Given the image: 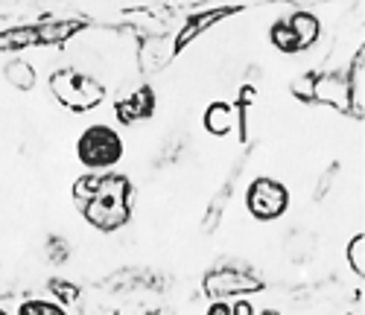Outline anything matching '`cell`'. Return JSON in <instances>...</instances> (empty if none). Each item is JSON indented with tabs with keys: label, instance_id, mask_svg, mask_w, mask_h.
I'll return each mask as SVG.
<instances>
[{
	"label": "cell",
	"instance_id": "6da1fadb",
	"mask_svg": "<svg viewBox=\"0 0 365 315\" xmlns=\"http://www.w3.org/2000/svg\"><path fill=\"white\" fill-rule=\"evenodd\" d=\"M71 199L91 228L111 234L129 225L135 210V184L123 172H85L73 181Z\"/></svg>",
	"mask_w": 365,
	"mask_h": 315
},
{
	"label": "cell",
	"instance_id": "7a4b0ae2",
	"mask_svg": "<svg viewBox=\"0 0 365 315\" xmlns=\"http://www.w3.org/2000/svg\"><path fill=\"white\" fill-rule=\"evenodd\" d=\"M123 138L117 135V129L106 123H94L79 135L76 140V158L79 164L91 172H108L114 170L120 161H123Z\"/></svg>",
	"mask_w": 365,
	"mask_h": 315
},
{
	"label": "cell",
	"instance_id": "3957f363",
	"mask_svg": "<svg viewBox=\"0 0 365 315\" xmlns=\"http://www.w3.org/2000/svg\"><path fill=\"white\" fill-rule=\"evenodd\" d=\"M50 91L53 97L62 103L65 108L76 111V114H88L97 105H103L106 100V85L94 76H88L82 71L73 68H62L50 73Z\"/></svg>",
	"mask_w": 365,
	"mask_h": 315
},
{
	"label": "cell",
	"instance_id": "277c9868",
	"mask_svg": "<svg viewBox=\"0 0 365 315\" xmlns=\"http://www.w3.org/2000/svg\"><path fill=\"white\" fill-rule=\"evenodd\" d=\"M82 29V21H58V24H36V26H18L0 33V50H26L29 44H62Z\"/></svg>",
	"mask_w": 365,
	"mask_h": 315
},
{
	"label": "cell",
	"instance_id": "5b68a950",
	"mask_svg": "<svg viewBox=\"0 0 365 315\" xmlns=\"http://www.w3.org/2000/svg\"><path fill=\"white\" fill-rule=\"evenodd\" d=\"M287 207H289V190L281 181L260 175L246 187V210L257 222H275V219L287 213Z\"/></svg>",
	"mask_w": 365,
	"mask_h": 315
},
{
	"label": "cell",
	"instance_id": "8992f818",
	"mask_svg": "<svg viewBox=\"0 0 365 315\" xmlns=\"http://www.w3.org/2000/svg\"><path fill=\"white\" fill-rule=\"evenodd\" d=\"M266 283L249 272V269H237V266H222L205 274V292L210 301H225V298H246L252 292H260Z\"/></svg>",
	"mask_w": 365,
	"mask_h": 315
},
{
	"label": "cell",
	"instance_id": "52a82bcc",
	"mask_svg": "<svg viewBox=\"0 0 365 315\" xmlns=\"http://www.w3.org/2000/svg\"><path fill=\"white\" fill-rule=\"evenodd\" d=\"M114 114L123 125H135V123L149 120L152 114H155V91H152L149 85L138 88L132 97L114 103Z\"/></svg>",
	"mask_w": 365,
	"mask_h": 315
},
{
	"label": "cell",
	"instance_id": "ba28073f",
	"mask_svg": "<svg viewBox=\"0 0 365 315\" xmlns=\"http://www.w3.org/2000/svg\"><path fill=\"white\" fill-rule=\"evenodd\" d=\"M231 12H237L234 6H228V9H205V12H196V15H190L187 18V24H185V29L175 36V44H173V50L175 53H181L185 50L196 36H202L207 26H214L217 21H222L225 15H231Z\"/></svg>",
	"mask_w": 365,
	"mask_h": 315
},
{
	"label": "cell",
	"instance_id": "9c48e42d",
	"mask_svg": "<svg viewBox=\"0 0 365 315\" xmlns=\"http://www.w3.org/2000/svg\"><path fill=\"white\" fill-rule=\"evenodd\" d=\"M348 108L354 117H365V50H359L351 61V73H348Z\"/></svg>",
	"mask_w": 365,
	"mask_h": 315
},
{
	"label": "cell",
	"instance_id": "30bf717a",
	"mask_svg": "<svg viewBox=\"0 0 365 315\" xmlns=\"http://www.w3.org/2000/svg\"><path fill=\"white\" fill-rule=\"evenodd\" d=\"M202 123H205L207 135H214V138H225V135L231 132V125L237 123V120H234V105H231V103H225V100L210 103V105L205 108Z\"/></svg>",
	"mask_w": 365,
	"mask_h": 315
},
{
	"label": "cell",
	"instance_id": "8fae6325",
	"mask_svg": "<svg viewBox=\"0 0 365 315\" xmlns=\"http://www.w3.org/2000/svg\"><path fill=\"white\" fill-rule=\"evenodd\" d=\"M287 24H289V29L295 33V38H298V44H301V53H304V50H310V47L319 41L322 24H319V18H316L313 12L298 9V12H292V15L287 18Z\"/></svg>",
	"mask_w": 365,
	"mask_h": 315
},
{
	"label": "cell",
	"instance_id": "7c38bea8",
	"mask_svg": "<svg viewBox=\"0 0 365 315\" xmlns=\"http://www.w3.org/2000/svg\"><path fill=\"white\" fill-rule=\"evenodd\" d=\"M269 41H272V47H275V50H281V53H287V56H295V53H301V44H298L295 33L289 29L287 18H281V21H275V24H272V29H269Z\"/></svg>",
	"mask_w": 365,
	"mask_h": 315
},
{
	"label": "cell",
	"instance_id": "4fadbf2b",
	"mask_svg": "<svg viewBox=\"0 0 365 315\" xmlns=\"http://www.w3.org/2000/svg\"><path fill=\"white\" fill-rule=\"evenodd\" d=\"M18 315H71L62 304L47 301V298H29L18 306Z\"/></svg>",
	"mask_w": 365,
	"mask_h": 315
},
{
	"label": "cell",
	"instance_id": "5bb4252c",
	"mask_svg": "<svg viewBox=\"0 0 365 315\" xmlns=\"http://www.w3.org/2000/svg\"><path fill=\"white\" fill-rule=\"evenodd\" d=\"M6 76L21 91H29V88L36 85V71H33V65H26V61H9V65H6Z\"/></svg>",
	"mask_w": 365,
	"mask_h": 315
},
{
	"label": "cell",
	"instance_id": "9a60e30c",
	"mask_svg": "<svg viewBox=\"0 0 365 315\" xmlns=\"http://www.w3.org/2000/svg\"><path fill=\"white\" fill-rule=\"evenodd\" d=\"M348 266L354 274H359V280L365 277V234H354L348 242Z\"/></svg>",
	"mask_w": 365,
	"mask_h": 315
},
{
	"label": "cell",
	"instance_id": "2e32d148",
	"mask_svg": "<svg viewBox=\"0 0 365 315\" xmlns=\"http://www.w3.org/2000/svg\"><path fill=\"white\" fill-rule=\"evenodd\" d=\"M50 292L56 295V304H62V306H68L79 298V286H73V283H68V280H58V277L50 280Z\"/></svg>",
	"mask_w": 365,
	"mask_h": 315
},
{
	"label": "cell",
	"instance_id": "e0dca14e",
	"mask_svg": "<svg viewBox=\"0 0 365 315\" xmlns=\"http://www.w3.org/2000/svg\"><path fill=\"white\" fill-rule=\"evenodd\" d=\"M228 315H257V309L246 298H234V304H228Z\"/></svg>",
	"mask_w": 365,
	"mask_h": 315
},
{
	"label": "cell",
	"instance_id": "ac0fdd59",
	"mask_svg": "<svg viewBox=\"0 0 365 315\" xmlns=\"http://www.w3.org/2000/svg\"><path fill=\"white\" fill-rule=\"evenodd\" d=\"M205 315H228V304L225 301H210V306H207Z\"/></svg>",
	"mask_w": 365,
	"mask_h": 315
},
{
	"label": "cell",
	"instance_id": "d6986e66",
	"mask_svg": "<svg viewBox=\"0 0 365 315\" xmlns=\"http://www.w3.org/2000/svg\"><path fill=\"white\" fill-rule=\"evenodd\" d=\"M257 315H281L278 309H263V312H257Z\"/></svg>",
	"mask_w": 365,
	"mask_h": 315
}]
</instances>
